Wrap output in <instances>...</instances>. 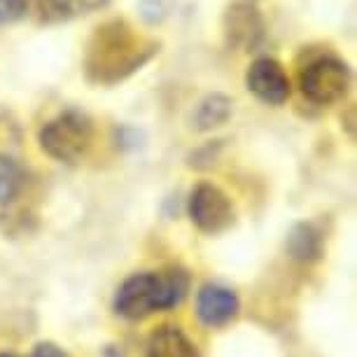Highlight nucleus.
Listing matches in <instances>:
<instances>
[{
    "instance_id": "9d476101",
    "label": "nucleus",
    "mask_w": 357,
    "mask_h": 357,
    "mask_svg": "<svg viewBox=\"0 0 357 357\" xmlns=\"http://www.w3.org/2000/svg\"><path fill=\"white\" fill-rule=\"evenodd\" d=\"M231 117V100L222 93H213L208 96L204 103L199 105L197 112V126L201 131L215 129V126H222L227 119Z\"/></svg>"
},
{
    "instance_id": "0eeeda50",
    "label": "nucleus",
    "mask_w": 357,
    "mask_h": 357,
    "mask_svg": "<svg viewBox=\"0 0 357 357\" xmlns=\"http://www.w3.org/2000/svg\"><path fill=\"white\" fill-rule=\"evenodd\" d=\"M245 84L261 103L282 105L289 98V77L280 61L271 56H259L245 73Z\"/></svg>"
},
{
    "instance_id": "20e7f679",
    "label": "nucleus",
    "mask_w": 357,
    "mask_h": 357,
    "mask_svg": "<svg viewBox=\"0 0 357 357\" xmlns=\"http://www.w3.org/2000/svg\"><path fill=\"white\" fill-rule=\"evenodd\" d=\"M38 140L52 159L75 164L93 143V122L79 110H63L40 129Z\"/></svg>"
},
{
    "instance_id": "f257e3e1",
    "label": "nucleus",
    "mask_w": 357,
    "mask_h": 357,
    "mask_svg": "<svg viewBox=\"0 0 357 357\" xmlns=\"http://www.w3.org/2000/svg\"><path fill=\"white\" fill-rule=\"evenodd\" d=\"M161 43L136 31L126 19L98 24L86 40L84 75L96 84H117L159 54Z\"/></svg>"
},
{
    "instance_id": "7ed1b4c3",
    "label": "nucleus",
    "mask_w": 357,
    "mask_h": 357,
    "mask_svg": "<svg viewBox=\"0 0 357 357\" xmlns=\"http://www.w3.org/2000/svg\"><path fill=\"white\" fill-rule=\"evenodd\" d=\"M299 89L313 105L339 103L350 89L348 63L332 52L313 54L299 68Z\"/></svg>"
},
{
    "instance_id": "39448f33",
    "label": "nucleus",
    "mask_w": 357,
    "mask_h": 357,
    "mask_svg": "<svg viewBox=\"0 0 357 357\" xmlns=\"http://www.w3.org/2000/svg\"><path fill=\"white\" fill-rule=\"evenodd\" d=\"M222 36L231 50L252 52L264 43L266 38V22L264 15L255 3L238 0V3L227 5L222 12Z\"/></svg>"
},
{
    "instance_id": "423d86ee",
    "label": "nucleus",
    "mask_w": 357,
    "mask_h": 357,
    "mask_svg": "<svg viewBox=\"0 0 357 357\" xmlns=\"http://www.w3.org/2000/svg\"><path fill=\"white\" fill-rule=\"evenodd\" d=\"M190 218L201 231L218 234L231 225L234 206L220 187L211 183H201L194 187L190 197Z\"/></svg>"
},
{
    "instance_id": "f03ea898",
    "label": "nucleus",
    "mask_w": 357,
    "mask_h": 357,
    "mask_svg": "<svg viewBox=\"0 0 357 357\" xmlns=\"http://www.w3.org/2000/svg\"><path fill=\"white\" fill-rule=\"evenodd\" d=\"M190 280L183 271H145L131 275L114 296V311L126 320H143L147 315L178 306L185 299Z\"/></svg>"
},
{
    "instance_id": "6e6552de",
    "label": "nucleus",
    "mask_w": 357,
    "mask_h": 357,
    "mask_svg": "<svg viewBox=\"0 0 357 357\" xmlns=\"http://www.w3.org/2000/svg\"><path fill=\"white\" fill-rule=\"evenodd\" d=\"M238 296L229 287L204 285L197 296V315L206 327H225L238 315Z\"/></svg>"
},
{
    "instance_id": "4468645a",
    "label": "nucleus",
    "mask_w": 357,
    "mask_h": 357,
    "mask_svg": "<svg viewBox=\"0 0 357 357\" xmlns=\"http://www.w3.org/2000/svg\"><path fill=\"white\" fill-rule=\"evenodd\" d=\"M107 3H110V0H61V5L68 17L89 15V12L103 10V8H107Z\"/></svg>"
},
{
    "instance_id": "9b49d317",
    "label": "nucleus",
    "mask_w": 357,
    "mask_h": 357,
    "mask_svg": "<svg viewBox=\"0 0 357 357\" xmlns=\"http://www.w3.org/2000/svg\"><path fill=\"white\" fill-rule=\"evenodd\" d=\"M22 187V168L15 159L0 154V204H8Z\"/></svg>"
},
{
    "instance_id": "2eb2a0df",
    "label": "nucleus",
    "mask_w": 357,
    "mask_h": 357,
    "mask_svg": "<svg viewBox=\"0 0 357 357\" xmlns=\"http://www.w3.org/2000/svg\"><path fill=\"white\" fill-rule=\"evenodd\" d=\"M31 357H68V355H66L59 346H54V343H40V346H36V350L31 353Z\"/></svg>"
},
{
    "instance_id": "f3484780",
    "label": "nucleus",
    "mask_w": 357,
    "mask_h": 357,
    "mask_svg": "<svg viewBox=\"0 0 357 357\" xmlns=\"http://www.w3.org/2000/svg\"><path fill=\"white\" fill-rule=\"evenodd\" d=\"M248 3H255V0H248Z\"/></svg>"
},
{
    "instance_id": "f8f14e48",
    "label": "nucleus",
    "mask_w": 357,
    "mask_h": 357,
    "mask_svg": "<svg viewBox=\"0 0 357 357\" xmlns=\"http://www.w3.org/2000/svg\"><path fill=\"white\" fill-rule=\"evenodd\" d=\"M29 15L36 17L38 24H59L70 19L66 15L61 0H29Z\"/></svg>"
},
{
    "instance_id": "1a4fd4ad",
    "label": "nucleus",
    "mask_w": 357,
    "mask_h": 357,
    "mask_svg": "<svg viewBox=\"0 0 357 357\" xmlns=\"http://www.w3.org/2000/svg\"><path fill=\"white\" fill-rule=\"evenodd\" d=\"M147 357H199V350L180 327L164 325L147 341Z\"/></svg>"
},
{
    "instance_id": "dca6fc26",
    "label": "nucleus",
    "mask_w": 357,
    "mask_h": 357,
    "mask_svg": "<svg viewBox=\"0 0 357 357\" xmlns=\"http://www.w3.org/2000/svg\"><path fill=\"white\" fill-rule=\"evenodd\" d=\"M0 357H17V355H0Z\"/></svg>"
},
{
    "instance_id": "ddd939ff",
    "label": "nucleus",
    "mask_w": 357,
    "mask_h": 357,
    "mask_svg": "<svg viewBox=\"0 0 357 357\" xmlns=\"http://www.w3.org/2000/svg\"><path fill=\"white\" fill-rule=\"evenodd\" d=\"M29 15V0H0V26L17 24Z\"/></svg>"
}]
</instances>
